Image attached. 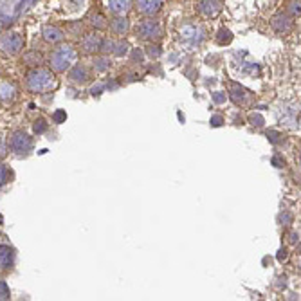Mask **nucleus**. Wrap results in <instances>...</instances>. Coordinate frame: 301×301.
Listing matches in <instances>:
<instances>
[{
	"label": "nucleus",
	"mask_w": 301,
	"mask_h": 301,
	"mask_svg": "<svg viewBox=\"0 0 301 301\" xmlns=\"http://www.w3.org/2000/svg\"><path fill=\"white\" fill-rule=\"evenodd\" d=\"M76 60V53L70 45H60L58 49L53 53L51 56V67L58 72H63L72 65V61Z\"/></svg>",
	"instance_id": "nucleus-1"
},
{
	"label": "nucleus",
	"mask_w": 301,
	"mask_h": 301,
	"mask_svg": "<svg viewBox=\"0 0 301 301\" xmlns=\"http://www.w3.org/2000/svg\"><path fill=\"white\" fill-rule=\"evenodd\" d=\"M29 87L36 92H45L55 87V76L44 69H36L29 74Z\"/></svg>",
	"instance_id": "nucleus-2"
},
{
	"label": "nucleus",
	"mask_w": 301,
	"mask_h": 301,
	"mask_svg": "<svg viewBox=\"0 0 301 301\" xmlns=\"http://www.w3.org/2000/svg\"><path fill=\"white\" fill-rule=\"evenodd\" d=\"M135 35L141 40H155L157 42L163 36V25L157 20H143L135 27Z\"/></svg>",
	"instance_id": "nucleus-3"
},
{
	"label": "nucleus",
	"mask_w": 301,
	"mask_h": 301,
	"mask_svg": "<svg viewBox=\"0 0 301 301\" xmlns=\"http://www.w3.org/2000/svg\"><path fill=\"white\" fill-rule=\"evenodd\" d=\"M9 146L15 153H18V155H24V153H27L31 150V146H33V141H31V137L27 135V133L15 132V133H13V137H11V141H9Z\"/></svg>",
	"instance_id": "nucleus-4"
},
{
	"label": "nucleus",
	"mask_w": 301,
	"mask_h": 301,
	"mask_svg": "<svg viewBox=\"0 0 301 301\" xmlns=\"http://www.w3.org/2000/svg\"><path fill=\"white\" fill-rule=\"evenodd\" d=\"M164 0H135V9L143 16H155L163 9Z\"/></svg>",
	"instance_id": "nucleus-5"
},
{
	"label": "nucleus",
	"mask_w": 301,
	"mask_h": 301,
	"mask_svg": "<svg viewBox=\"0 0 301 301\" xmlns=\"http://www.w3.org/2000/svg\"><path fill=\"white\" fill-rule=\"evenodd\" d=\"M271 25L276 33H280V35H287V33L292 29L294 20H292V16L289 15V13H278L276 16H272Z\"/></svg>",
	"instance_id": "nucleus-6"
},
{
	"label": "nucleus",
	"mask_w": 301,
	"mask_h": 301,
	"mask_svg": "<svg viewBox=\"0 0 301 301\" xmlns=\"http://www.w3.org/2000/svg\"><path fill=\"white\" fill-rule=\"evenodd\" d=\"M101 45H103V36L96 35H87L83 40H81V51H83L85 55H96L101 51Z\"/></svg>",
	"instance_id": "nucleus-7"
},
{
	"label": "nucleus",
	"mask_w": 301,
	"mask_h": 301,
	"mask_svg": "<svg viewBox=\"0 0 301 301\" xmlns=\"http://www.w3.org/2000/svg\"><path fill=\"white\" fill-rule=\"evenodd\" d=\"M101 51H103V53H107V55L123 56V55H126V51H128V44H126L124 40H105L103 38Z\"/></svg>",
	"instance_id": "nucleus-8"
},
{
	"label": "nucleus",
	"mask_w": 301,
	"mask_h": 301,
	"mask_svg": "<svg viewBox=\"0 0 301 301\" xmlns=\"http://www.w3.org/2000/svg\"><path fill=\"white\" fill-rule=\"evenodd\" d=\"M198 11H200V15L213 18V16H217L222 11V2L220 0H200L198 2Z\"/></svg>",
	"instance_id": "nucleus-9"
},
{
	"label": "nucleus",
	"mask_w": 301,
	"mask_h": 301,
	"mask_svg": "<svg viewBox=\"0 0 301 301\" xmlns=\"http://www.w3.org/2000/svg\"><path fill=\"white\" fill-rule=\"evenodd\" d=\"M0 47H2L5 53L15 55V53H18V51L22 49V38H20V35H16V33H9V35H5L4 38H2Z\"/></svg>",
	"instance_id": "nucleus-10"
},
{
	"label": "nucleus",
	"mask_w": 301,
	"mask_h": 301,
	"mask_svg": "<svg viewBox=\"0 0 301 301\" xmlns=\"http://www.w3.org/2000/svg\"><path fill=\"white\" fill-rule=\"evenodd\" d=\"M107 4H109L110 13L119 16V15H124V13L130 9L132 0H107Z\"/></svg>",
	"instance_id": "nucleus-11"
},
{
	"label": "nucleus",
	"mask_w": 301,
	"mask_h": 301,
	"mask_svg": "<svg viewBox=\"0 0 301 301\" xmlns=\"http://www.w3.org/2000/svg\"><path fill=\"white\" fill-rule=\"evenodd\" d=\"M13 249L5 245H0V271H7L11 265H13Z\"/></svg>",
	"instance_id": "nucleus-12"
},
{
	"label": "nucleus",
	"mask_w": 301,
	"mask_h": 301,
	"mask_svg": "<svg viewBox=\"0 0 301 301\" xmlns=\"http://www.w3.org/2000/svg\"><path fill=\"white\" fill-rule=\"evenodd\" d=\"M110 27H112V31L116 35H124V33H128L130 29V22L124 18V16L119 15L110 22Z\"/></svg>",
	"instance_id": "nucleus-13"
},
{
	"label": "nucleus",
	"mask_w": 301,
	"mask_h": 301,
	"mask_svg": "<svg viewBox=\"0 0 301 301\" xmlns=\"http://www.w3.org/2000/svg\"><path fill=\"white\" fill-rule=\"evenodd\" d=\"M70 79L76 81V83H85L89 81V70L85 65H76L74 69L70 70Z\"/></svg>",
	"instance_id": "nucleus-14"
},
{
	"label": "nucleus",
	"mask_w": 301,
	"mask_h": 301,
	"mask_svg": "<svg viewBox=\"0 0 301 301\" xmlns=\"http://www.w3.org/2000/svg\"><path fill=\"white\" fill-rule=\"evenodd\" d=\"M44 38L51 44H56V42H61L63 40V33L58 29V27H53V25H45L44 27Z\"/></svg>",
	"instance_id": "nucleus-15"
},
{
	"label": "nucleus",
	"mask_w": 301,
	"mask_h": 301,
	"mask_svg": "<svg viewBox=\"0 0 301 301\" xmlns=\"http://www.w3.org/2000/svg\"><path fill=\"white\" fill-rule=\"evenodd\" d=\"M231 96H233V99H235V103H238V105H243L247 101V92L237 83L231 85Z\"/></svg>",
	"instance_id": "nucleus-16"
},
{
	"label": "nucleus",
	"mask_w": 301,
	"mask_h": 301,
	"mask_svg": "<svg viewBox=\"0 0 301 301\" xmlns=\"http://www.w3.org/2000/svg\"><path fill=\"white\" fill-rule=\"evenodd\" d=\"M89 24L92 25V27H96V29H105L109 22H107V18H105L103 15H99V13H90Z\"/></svg>",
	"instance_id": "nucleus-17"
},
{
	"label": "nucleus",
	"mask_w": 301,
	"mask_h": 301,
	"mask_svg": "<svg viewBox=\"0 0 301 301\" xmlns=\"http://www.w3.org/2000/svg\"><path fill=\"white\" fill-rule=\"evenodd\" d=\"M231 42H233L231 31H227V29L218 31V35H217V44L218 45H227V44H231Z\"/></svg>",
	"instance_id": "nucleus-18"
},
{
	"label": "nucleus",
	"mask_w": 301,
	"mask_h": 301,
	"mask_svg": "<svg viewBox=\"0 0 301 301\" xmlns=\"http://www.w3.org/2000/svg\"><path fill=\"white\" fill-rule=\"evenodd\" d=\"M94 67L98 72H103V70H107L110 67V60L107 56H99V58L94 60Z\"/></svg>",
	"instance_id": "nucleus-19"
},
{
	"label": "nucleus",
	"mask_w": 301,
	"mask_h": 301,
	"mask_svg": "<svg viewBox=\"0 0 301 301\" xmlns=\"http://www.w3.org/2000/svg\"><path fill=\"white\" fill-rule=\"evenodd\" d=\"M198 33H200V31L191 27V25H189V27H184V29L181 31V35H182L184 38H195V35H198Z\"/></svg>",
	"instance_id": "nucleus-20"
},
{
	"label": "nucleus",
	"mask_w": 301,
	"mask_h": 301,
	"mask_svg": "<svg viewBox=\"0 0 301 301\" xmlns=\"http://www.w3.org/2000/svg\"><path fill=\"white\" fill-rule=\"evenodd\" d=\"M148 56L150 58H159V56H161V47H159V45H150Z\"/></svg>",
	"instance_id": "nucleus-21"
},
{
	"label": "nucleus",
	"mask_w": 301,
	"mask_h": 301,
	"mask_svg": "<svg viewBox=\"0 0 301 301\" xmlns=\"http://www.w3.org/2000/svg\"><path fill=\"white\" fill-rule=\"evenodd\" d=\"M0 300H9V291L4 282H0Z\"/></svg>",
	"instance_id": "nucleus-22"
},
{
	"label": "nucleus",
	"mask_w": 301,
	"mask_h": 301,
	"mask_svg": "<svg viewBox=\"0 0 301 301\" xmlns=\"http://www.w3.org/2000/svg\"><path fill=\"white\" fill-rule=\"evenodd\" d=\"M45 128H47V126H45V121H44V119H38V121L35 123V132H36V133L45 132Z\"/></svg>",
	"instance_id": "nucleus-23"
},
{
	"label": "nucleus",
	"mask_w": 301,
	"mask_h": 301,
	"mask_svg": "<svg viewBox=\"0 0 301 301\" xmlns=\"http://www.w3.org/2000/svg\"><path fill=\"white\" fill-rule=\"evenodd\" d=\"M291 11L292 13H294V15H300V0H294V2H292V5H291Z\"/></svg>",
	"instance_id": "nucleus-24"
},
{
	"label": "nucleus",
	"mask_w": 301,
	"mask_h": 301,
	"mask_svg": "<svg viewBox=\"0 0 301 301\" xmlns=\"http://www.w3.org/2000/svg\"><path fill=\"white\" fill-rule=\"evenodd\" d=\"M5 177H7V173H5L4 166H0V186L5 182Z\"/></svg>",
	"instance_id": "nucleus-25"
},
{
	"label": "nucleus",
	"mask_w": 301,
	"mask_h": 301,
	"mask_svg": "<svg viewBox=\"0 0 301 301\" xmlns=\"http://www.w3.org/2000/svg\"><path fill=\"white\" fill-rule=\"evenodd\" d=\"M211 124L213 126H220V124H222V118H220V116H215V118L211 119Z\"/></svg>",
	"instance_id": "nucleus-26"
},
{
	"label": "nucleus",
	"mask_w": 301,
	"mask_h": 301,
	"mask_svg": "<svg viewBox=\"0 0 301 301\" xmlns=\"http://www.w3.org/2000/svg\"><path fill=\"white\" fill-rule=\"evenodd\" d=\"M291 240H289V242L291 243H298V240H300V235H298V233H291Z\"/></svg>",
	"instance_id": "nucleus-27"
},
{
	"label": "nucleus",
	"mask_w": 301,
	"mask_h": 301,
	"mask_svg": "<svg viewBox=\"0 0 301 301\" xmlns=\"http://www.w3.org/2000/svg\"><path fill=\"white\" fill-rule=\"evenodd\" d=\"M63 119H65L63 112H56V121H63Z\"/></svg>",
	"instance_id": "nucleus-28"
},
{
	"label": "nucleus",
	"mask_w": 301,
	"mask_h": 301,
	"mask_svg": "<svg viewBox=\"0 0 301 301\" xmlns=\"http://www.w3.org/2000/svg\"><path fill=\"white\" fill-rule=\"evenodd\" d=\"M222 96H224V94H215V101H217V103H222V101H224Z\"/></svg>",
	"instance_id": "nucleus-29"
},
{
	"label": "nucleus",
	"mask_w": 301,
	"mask_h": 301,
	"mask_svg": "<svg viewBox=\"0 0 301 301\" xmlns=\"http://www.w3.org/2000/svg\"><path fill=\"white\" fill-rule=\"evenodd\" d=\"M285 258H287V252L285 251H280V256H278V260H282V262H283Z\"/></svg>",
	"instance_id": "nucleus-30"
},
{
	"label": "nucleus",
	"mask_w": 301,
	"mask_h": 301,
	"mask_svg": "<svg viewBox=\"0 0 301 301\" xmlns=\"http://www.w3.org/2000/svg\"><path fill=\"white\" fill-rule=\"evenodd\" d=\"M74 4L76 5H81V4H83V0H74Z\"/></svg>",
	"instance_id": "nucleus-31"
}]
</instances>
